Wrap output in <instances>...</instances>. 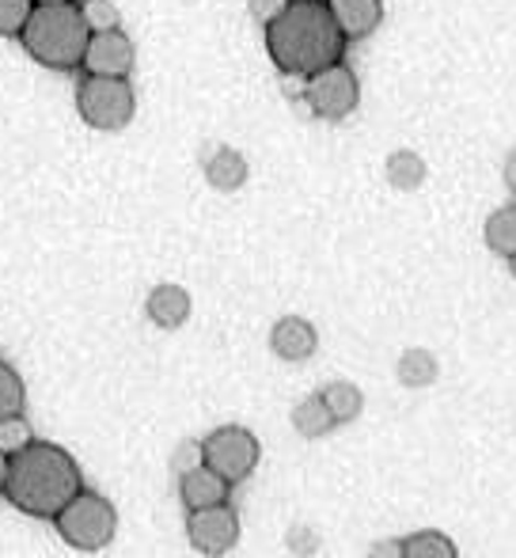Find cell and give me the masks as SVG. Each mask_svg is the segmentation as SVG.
Returning a JSON list of instances; mask_svg holds the SVG:
<instances>
[{
  "instance_id": "obj_1",
  "label": "cell",
  "mask_w": 516,
  "mask_h": 558,
  "mask_svg": "<svg viewBox=\"0 0 516 558\" xmlns=\"http://www.w3.org/2000/svg\"><path fill=\"white\" fill-rule=\"evenodd\" d=\"M266 31V53L281 76H304L334 65L346 53V35L334 23L327 0H288V8Z\"/></svg>"
},
{
  "instance_id": "obj_2",
  "label": "cell",
  "mask_w": 516,
  "mask_h": 558,
  "mask_svg": "<svg viewBox=\"0 0 516 558\" xmlns=\"http://www.w3.org/2000/svg\"><path fill=\"white\" fill-rule=\"evenodd\" d=\"M81 490H84V475L61 445L30 441L15 456H8L4 498L20 513L53 521Z\"/></svg>"
},
{
  "instance_id": "obj_3",
  "label": "cell",
  "mask_w": 516,
  "mask_h": 558,
  "mask_svg": "<svg viewBox=\"0 0 516 558\" xmlns=\"http://www.w3.org/2000/svg\"><path fill=\"white\" fill-rule=\"evenodd\" d=\"M88 38L91 31L76 0L73 4H35L20 31V46L27 50V58L38 61L42 69H53V73L81 69Z\"/></svg>"
},
{
  "instance_id": "obj_4",
  "label": "cell",
  "mask_w": 516,
  "mask_h": 558,
  "mask_svg": "<svg viewBox=\"0 0 516 558\" xmlns=\"http://www.w3.org/2000/svg\"><path fill=\"white\" fill-rule=\"evenodd\" d=\"M53 524H58L61 539H65L69 547L91 555V551L111 547L114 532H119V509H114L103 494L81 490L58 517H53Z\"/></svg>"
},
{
  "instance_id": "obj_5",
  "label": "cell",
  "mask_w": 516,
  "mask_h": 558,
  "mask_svg": "<svg viewBox=\"0 0 516 558\" xmlns=\"http://www.w3.org/2000/svg\"><path fill=\"white\" fill-rule=\"evenodd\" d=\"M76 111L84 125L99 133L126 130L137 114V96L130 88V76H84L76 84Z\"/></svg>"
},
{
  "instance_id": "obj_6",
  "label": "cell",
  "mask_w": 516,
  "mask_h": 558,
  "mask_svg": "<svg viewBox=\"0 0 516 558\" xmlns=\"http://www.w3.org/2000/svg\"><path fill=\"white\" fill-rule=\"evenodd\" d=\"M304 104L323 122H342L361 104V81L346 61H334V65L304 76Z\"/></svg>"
},
{
  "instance_id": "obj_7",
  "label": "cell",
  "mask_w": 516,
  "mask_h": 558,
  "mask_svg": "<svg viewBox=\"0 0 516 558\" xmlns=\"http://www.w3.org/2000/svg\"><path fill=\"white\" fill-rule=\"evenodd\" d=\"M201 452H206V468H213L224 483H244V478L258 468L262 448H258L251 429L221 426L201 441Z\"/></svg>"
},
{
  "instance_id": "obj_8",
  "label": "cell",
  "mask_w": 516,
  "mask_h": 558,
  "mask_svg": "<svg viewBox=\"0 0 516 558\" xmlns=\"http://www.w3.org/2000/svg\"><path fill=\"white\" fill-rule=\"evenodd\" d=\"M186 539L198 555L206 558H221L236 547L239 539V517L229 501L221 506H206V509H191L186 517Z\"/></svg>"
},
{
  "instance_id": "obj_9",
  "label": "cell",
  "mask_w": 516,
  "mask_h": 558,
  "mask_svg": "<svg viewBox=\"0 0 516 558\" xmlns=\"http://www.w3.org/2000/svg\"><path fill=\"white\" fill-rule=\"evenodd\" d=\"M133 65H137V50H133V38L122 27L96 31L81 58L84 76H130Z\"/></svg>"
},
{
  "instance_id": "obj_10",
  "label": "cell",
  "mask_w": 516,
  "mask_h": 558,
  "mask_svg": "<svg viewBox=\"0 0 516 558\" xmlns=\"http://www.w3.org/2000/svg\"><path fill=\"white\" fill-rule=\"evenodd\" d=\"M201 171H206V183L221 194L244 191L247 179H251V163H247V156L232 145H209L206 156H201Z\"/></svg>"
},
{
  "instance_id": "obj_11",
  "label": "cell",
  "mask_w": 516,
  "mask_h": 558,
  "mask_svg": "<svg viewBox=\"0 0 516 558\" xmlns=\"http://www.w3.org/2000/svg\"><path fill=\"white\" fill-rule=\"evenodd\" d=\"M270 350L273 357L288 361V365H296V361H308L311 353L319 350V331L311 319L304 316H281L278 324L270 327Z\"/></svg>"
},
{
  "instance_id": "obj_12",
  "label": "cell",
  "mask_w": 516,
  "mask_h": 558,
  "mask_svg": "<svg viewBox=\"0 0 516 558\" xmlns=\"http://www.w3.org/2000/svg\"><path fill=\"white\" fill-rule=\"evenodd\" d=\"M191 312H194L191 293H186L183 286H175V281H163V286H156L152 293L145 296V316L152 319L160 331H179V327L191 319Z\"/></svg>"
},
{
  "instance_id": "obj_13",
  "label": "cell",
  "mask_w": 516,
  "mask_h": 558,
  "mask_svg": "<svg viewBox=\"0 0 516 558\" xmlns=\"http://www.w3.org/2000/svg\"><path fill=\"white\" fill-rule=\"evenodd\" d=\"M334 23L346 35V43H357V38H369L372 31L384 23V0H327Z\"/></svg>"
},
{
  "instance_id": "obj_14",
  "label": "cell",
  "mask_w": 516,
  "mask_h": 558,
  "mask_svg": "<svg viewBox=\"0 0 516 558\" xmlns=\"http://www.w3.org/2000/svg\"><path fill=\"white\" fill-rule=\"evenodd\" d=\"M229 486L221 475H217L213 468H194L186 471V475H179V498H183L186 509H206V506H221V501H229Z\"/></svg>"
},
{
  "instance_id": "obj_15",
  "label": "cell",
  "mask_w": 516,
  "mask_h": 558,
  "mask_svg": "<svg viewBox=\"0 0 516 558\" xmlns=\"http://www.w3.org/2000/svg\"><path fill=\"white\" fill-rule=\"evenodd\" d=\"M316 396L323 399V407L334 418V426H349V422H357L365 411V391L357 388L354 380H331V384H323Z\"/></svg>"
},
{
  "instance_id": "obj_16",
  "label": "cell",
  "mask_w": 516,
  "mask_h": 558,
  "mask_svg": "<svg viewBox=\"0 0 516 558\" xmlns=\"http://www.w3.org/2000/svg\"><path fill=\"white\" fill-rule=\"evenodd\" d=\"M437 376H441V361H437L433 350H426V345H410V350L398 353L395 380L403 384V388H429Z\"/></svg>"
},
{
  "instance_id": "obj_17",
  "label": "cell",
  "mask_w": 516,
  "mask_h": 558,
  "mask_svg": "<svg viewBox=\"0 0 516 558\" xmlns=\"http://www.w3.org/2000/svg\"><path fill=\"white\" fill-rule=\"evenodd\" d=\"M384 175H388V183L395 186V191L410 194V191H418V186L426 183L429 168H426V160L414 153V148H395V153L388 156V163H384Z\"/></svg>"
},
{
  "instance_id": "obj_18",
  "label": "cell",
  "mask_w": 516,
  "mask_h": 558,
  "mask_svg": "<svg viewBox=\"0 0 516 558\" xmlns=\"http://www.w3.org/2000/svg\"><path fill=\"white\" fill-rule=\"evenodd\" d=\"M482 240H487V247L494 251V255H502V258L516 255V202H505V206H497L494 214L487 217Z\"/></svg>"
},
{
  "instance_id": "obj_19",
  "label": "cell",
  "mask_w": 516,
  "mask_h": 558,
  "mask_svg": "<svg viewBox=\"0 0 516 558\" xmlns=\"http://www.w3.org/2000/svg\"><path fill=\"white\" fill-rule=\"evenodd\" d=\"M293 429L300 437H323L334 429V418L327 414L323 399L319 396H304L300 403L293 407Z\"/></svg>"
},
{
  "instance_id": "obj_20",
  "label": "cell",
  "mask_w": 516,
  "mask_h": 558,
  "mask_svg": "<svg viewBox=\"0 0 516 558\" xmlns=\"http://www.w3.org/2000/svg\"><path fill=\"white\" fill-rule=\"evenodd\" d=\"M403 558H459V551L444 532L426 529L403 539Z\"/></svg>"
},
{
  "instance_id": "obj_21",
  "label": "cell",
  "mask_w": 516,
  "mask_h": 558,
  "mask_svg": "<svg viewBox=\"0 0 516 558\" xmlns=\"http://www.w3.org/2000/svg\"><path fill=\"white\" fill-rule=\"evenodd\" d=\"M23 403H27V388H23V376L15 373L12 365H4V361H0V418L23 414Z\"/></svg>"
},
{
  "instance_id": "obj_22",
  "label": "cell",
  "mask_w": 516,
  "mask_h": 558,
  "mask_svg": "<svg viewBox=\"0 0 516 558\" xmlns=\"http://www.w3.org/2000/svg\"><path fill=\"white\" fill-rule=\"evenodd\" d=\"M76 8H81V15H84V23H88L91 35H96V31L122 27V12L111 4V0H76Z\"/></svg>"
},
{
  "instance_id": "obj_23",
  "label": "cell",
  "mask_w": 516,
  "mask_h": 558,
  "mask_svg": "<svg viewBox=\"0 0 516 558\" xmlns=\"http://www.w3.org/2000/svg\"><path fill=\"white\" fill-rule=\"evenodd\" d=\"M35 441V429L23 414H12V418H0V452L4 456H15L20 448H27Z\"/></svg>"
},
{
  "instance_id": "obj_24",
  "label": "cell",
  "mask_w": 516,
  "mask_h": 558,
  "mask_svg": "<svg viewBox=\"0 0 516 558\" xmlns=\"http://www.w3.org/2000/svg\"><path fill=\"white\" fill-rule=\"evenodd\" d=\"M35 0H0V38H20Z\"/></svg>"
},
{
  "instance_id": "obj_25",
  "label": "cell",
  "mask_w": 516,
  "mask_h": 558,
  "mask_svg": "<svg viewBox=\"0 0 516 558\" xmlns=\"http://www.w3.org/2000/svg\"><path fill=\"white\" fill-rule=\"evenodd\" d=\"M206 463V452H201V441H183L175 448V456H171V468H175V475H186V471L201 468Z\"/></svg>"
},
{
  "instance_id": "obj_26",
  "label": "cell",
  "mask_w": 516,
  "mask_h": 558,
  "mask_svg": "<svg viewBox=\"0 0 516 558\" xmlns=\"http://www.w3.org/2000/svg\"><path fill=\"white\" fill-rule=\"evenodd\" d=\"M285 8H288V0H247V12H251V20L258 27H270Z\"/></svg>"
},
{
  "instance_id": "obj_27",
  "label": "cell",
  "mask_w": 516,
  "mask_h": 558,
  "mask_svg": "<svg viewBox=\"0 0 516 558\" xmlns=\"http://www.w3.org/2000/svg\"><path fill=\"white\" fill-rule=\"evenodd\" d=\"M369 558H403V539H380L372 544Z\"/></svg>"
},
{
  "instance_id": "obj_28",
  "label": "cell",
  "mask_w": 516,
  "mask_h": 558,
  "mask_svg": "<svg viewBox=\"0 0 516 558\" xmlns=\"http://www.w3.org/2000/svg\"><path fill=\"white\" fill-rule=\"evenodd\" d=\"M502 179H505V186L516 194V148H509L505 153V163H502Z\"/></svg>"
},
{
  "instance_id": "obj_29",
  "label": "cell",
  "mask_w": 516,
  "mask_h": 558,
  "mask_svg": "<svg viewBox=\"0 0 516 558\" xmlns=\"http://www.w3.org/2000/svg\"><path fill=\"white\" fill-rule=\"evenodd\" d=\"M4 478H8V456L0 452V494H4Z\"/></svg>"
},
{
  "instance_id": "obj_30",
  "label": "cell",
  "mask_w": 516,
  "mask_h": 558,
  "mask_svg": "<svg viewBox=\"0 0 516 558\" xmlns=\"http://www.w3.org/2000/svg\"><path fill=\"white\" fill-rule=\"evenodd\" d=\"M35 4H73V0H35Z\"/></svg>"
},
{
  "instance_id": "obj_31",
  "label": "cell",
  "mask_w": 516,
  "mask_h": 558,
  "mask_svg": "<svg viewBox=\"0 0 516 558\" xmlns=\"http://www.w3.org/2000/svg\"><path fill=\"white\" fill-rule=\"evenodd\" d=\"M509 274H513V281H516V255H509Z\"/></svg>"
}]
</instances>
